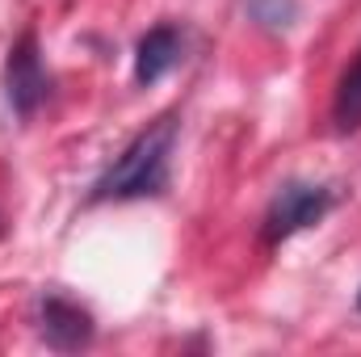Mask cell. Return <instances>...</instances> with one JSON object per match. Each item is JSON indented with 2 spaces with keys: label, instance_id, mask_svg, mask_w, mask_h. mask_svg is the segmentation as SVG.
<instances>
[{
  "label": "cell",
  "instance_id": "cell-1",
  "mask_svg": "<svg viewBox=\"0 0 361 357\" xmlns=\"http://www.w3.org/2000/svg\"><path fill=\"white\" fill-rule=\"evenodd\" d=\"M173 143H177V118H160L156 126L139 131L126 152L101 173L92 185V202H109V198H147L160 193L169 185V160H173Z\"/></svg>",
  "mask_w": 361,
  "mask_h": 357
},
{
  "label": "cell",
  "instance_id": "cell-2",
  "mask_svg": "<svg viewBox=\"0 0 361 357\" xmlns=\"http://www.w3.org/2000/svg\"><path fill=\"white\" fill-rule=\"evenodd\" d=\"M336 206V193L324 189V185H307V181H286L277 193H273L269 210H265V240L281 244L307 227H315L328 210Z\"/></svg>",
  "mask_w": 361,
  "mask_h": 357
},
{
  "label": "cell",
  "instance_id": "cell-3",
  "mask_svg": "<svg viewBox=\"0 0 361 357\" xmlns=\"http://www.w3.org/2000/svg\"><path fill=\"white\" fill-rule=\"evenodd\" d=\"M4 92H8V105H13L21 118H30V114L47 101V92H51V76H47V68H42L34 30H25V34L8 47V59H4Z\"/></svg>",
  "mask_w": 361,
  "mask_h": 357
},
{
  "label": "cell",
  "instance_id": "cell-4",
  "mask_svg": "<svg viewBox=\"0 0 361 357\" xmlns=\"http://www.w3.org/2000/svg\"><path fill=\"white\" fill-rule=\"evenodd\" d=\"M38 332H42V341L51 345V349H59V353H76V349H85L92 341V315L80 307V303H72V298H63V294H47L42 303H38Z\"/></svg>",
  "mask_w": 361,
  "mask_h": 357
},
{
  "label": "cell",
  "instance_id": "cell-5",
  "mask_svg": "<svg viewBox=\"0 0 361 357\" xmlns=\"http://www.w3.org/2000/svg\"><path fill=\"white\" fill-rule=\"evenodd\" d=\"M180 59V34L177 25H156L139 38L135 51V80L139 85H156L160 76H169Z\"/></svg>",
  "mask_w": 361,
  "mask_h": 357
},
{
  "label": "cell",
  "instance_id": "cell-6",
  "mask_svg": "<svg viewBox=\"0 0 361 357\" xmlns=\"http://www.w3.org/2000/svg\"><path fill=\"white\" fill-rule=\"evenodd\" d=\"M332 122L336 131H361V51L357 59L345 68V76L336 80V97H332Z\"/></svg>",
  "mask_w": 361,
  "mask_h": 357
},
{
  "label": "cell",
  "instance_id": "cell-7",
  "mask_svg": "<svg viewBox=\"0 0 361 357\" xmlns=\"http://www.w3.org/2000/svg\"><path fill=\"white\" fill-rule=\"evenodd\" d=\"M252 13H257V21H265V25H290L294 0H252Z\"/></svg>",
  "mask_w": 361,
  "mask_h": 357
},
{
  "label": "cell",
  "instance_id": "cell-8",
  "mask_svg": "<svg viewBox=\"0 0 361 357\" xmlns=\"http://www.w3.org/2000/svg\"><path fill=\"white\" fill-rule=\"evenodd\" d=\"M357 311H361V290H357Z\"/></svg>",
  "mask_w": 361,
  "mask_h": 357
}]
</instances>
